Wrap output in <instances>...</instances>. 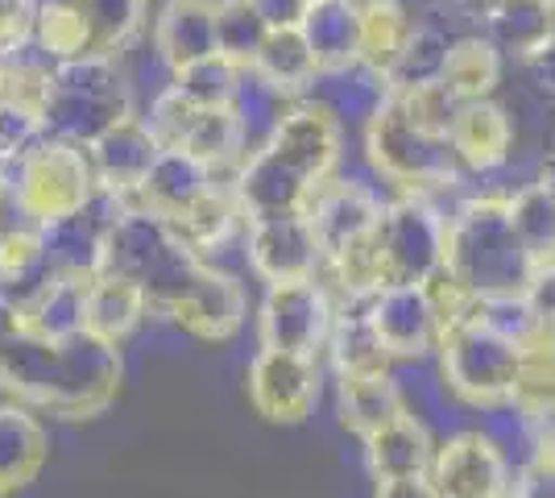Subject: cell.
I'll return each mask as SVG.
<instances>
[{"label": "cell", "mask_w": 555, "mask_h": 498, "mask_svg": "<svg viewBox=\"0 0 555 498\" xmlns=\"http://www.w3.org/2000/svg\"><path fill=\"white\" fill-rule=\"evenodd\" d=\"M443 270L477 299L531 291L539 261L509 220V191H468L456 204L448 216Z\"/></svg>", "instance_id": "cell-1"}, {"label": "cell", "mask_w": 555, "mask_h": 498, "mask_svg": "<svg viewBox=\"0 0 555 498\" xmlns=\"http://www.w3.org/2000/svg\"><path fill=\"white\" fill-rule=\"evenodd\" d=\"M108 270L129 279V283H138L145 291V299H150V311L170 316L186 291L199 283V274L208 270V258L199 250H191L170 220L133 204L113 225Z\"/></svg>", "instance_id": "cell-2"}, {"label": "cell", "mask_w": 555, "mask_h": 498, "mask_svg": "<svg viewBox=\"0 0 555 498\" xmlns=\"http://www.w3.org/2000/svg\"><path fill=\"white\" fill-rule=\"evenodd\" d=\"M42 117H47L50 138L92 145L113 125L138 117L133 84L120 72L113 54H88V59H75V63H59L47 79Z\"/></svg>", "instance_id": "cell-3"}, {"label": "cell", "mask_w": 555, "mask_h": 498, "mask_svg": "<svg viewBox=\"0 0 555 498\" xmlns=\"http://www.w3.org/2000/svg\"><path fill=\"white\" fill-rule=\"evenodd\" d=\"M464 195H468L464 183L448 191L390 195L386 213L373 229L386 283H431L440 274L443 250H448V216L456 213Z\"/></svg>", "instance_id": "cell-4"}, {"label": "cell", "mask_w": 555, "mask_h": 498, "mask_svg": "<svg viewBox=\"0 0 555 498\" xmlns=\"http://www.w3.org/2000/svg\"><path fill=\"white\" fill-rule=\"evenodd\" d=\"M361 145H365V163H370L373 179L386 183L390 195H402V191H448L461 188L468 179L461 163H456V154H452V142L418 129L415 120L402 113L398 100H390L361 129Z\"/></svg>", "instance_id": "cell-5"}, {"label": "cell", "mask_w": 555, "mask_h": 498, "mask_svg": "<svg viewBox=\"0 0 555 498\" xmlns=\"http://www.w3.org/2000/svg\"><path fill=\"white\" fill-rule=\"evenodd\" d=\"M0 166L9 170L13 188L22 191L25 208L34 213L38 225L75 216L100 195V179H95L88 145L63 142V138H50V133L38 145H29L17 163Z\"/></svg>", "instance_id": "cell-6"}, {"label": "cell", "mask_w": 555, "mask_h": 498, "mask_svg": "<svg viewBox=\"0 0 555 498\" xmlns=\"http://www.w3.org/2000/svg\"><path fill=\"white\" fill-rule=\"evenodd\" d=\"M518 361H522V345L489 332L477 320H464L456 329H448L440 336V349H436V366H440L443 382L452 386V395L464 407H477V411L514 399Z\"/></svg>", "instance_id": "cell-7"}, {"label": "cell", "mask_w": 555, "mask_h": 498, "mask_svg": "<svg viewBox=\"0 0 555 498\" xmlns=\"http://www.w3.org/2000/svg\"><path fill=\"white\" fill-rule=\"evenodd\" d=\"M120 345L95 332H75L67 341H54V370L42 407L63 420H92L116 399L120 391Z\"/></svg>", "instance_id": "cell-8"}, {"label": "cell", "mask_w": 555, "mask_h": 498, "mask_svg": "<svg viewBox=\"0 0 555 498\" xmlns=\"http://www.w3.org/2000/svg\"><path fill=\"white\" fill-rule=\"evenodd\" d=\"M336 320V295L324 279H299V283H270L261 311H257V341L261 349H286V354L320 357Z\"/></svg>", "instance_id": "cell-9"}, {"label": "cell", "mask_w": 555, "mask_h": 498, "mask_svg": "<svg viewBox=\"0 0 555 498\" xmlns=\"http://www.w3.org/2000/svg\"><path fill=\"white\" fill-rule=\"evenodd\" d=\"M133 204L125 195L100 188L88 208H79L75 216L63 220H50L42 225V250H47L54 274H67V279H100L108 270V238H113V225L129 213Z\"/></svg>", "instance_id": "cell-10"}, {"label": "cell", "mask_w": 555, "mask_h": 498, "mask_svg": "<svg viewBox=\"0 0 555 498\" xmlns=\"http://www.w3.org/2000/svg\"><path fill=\"white\" fill-rule=\"evenodd\" d=\"M245 258L254 266L257 279L266 283H299V279H320L324 274V245L315 238L307 213L266 216V220H245Z\"/></svg>", "instance_id": "cell-11"}, {"label": "cell", "mask_w": 555, "mask_h": 498, "mask_svg": "<svg viewBox=\"0 0 555 498\" xmlns=\"http://www.w3.org/2000/svg\"><path fill=\"white\" fill-rule=\"evenodd\" d=\"M320 357L286 354V349H261L249 361V404L270 424H302L311 407L320 404Z\"/></svg>", "instance_id": "cell-12"}, {"label": "cell", "mask_w": 555, "mask_h": 498, "mask_svg": "<svg viewBox=\"0 0 555 498\" xmlns=\"http://www.w3.org/2000/svg\"><path fill=\"white\" fill-rule=\"evenodd\" d=\"M370 316L393 361L436 357L440 349L443 324L427 283H386L370 299Z\"/></svg>", "instance_id": "cell-13"}, {"label": "cell", "mask_w": 555, "mask_h": 498, "mask_svg": "<svg viewBox=\"0 0 555 498\" xmlns=\"http://www.w3.org/2000/svg\"><path fill=\"white\" fill-rule=\"evenodd\" d=\"M427 477L436 482L440 498H502L509 495L514 470L477 427H456L440 436Z\"/></svg>", "instance_id": "cell-14"}, {"label": "cell", "mask_w": 555, "mask_h": 498, "mask_svg": "<svg viewBox=\"0 0 555 498\" xmlns=\"http://www.w3.org/2000/svg\"><path fill=\"white\" fill-rule=\"evenodd\" d=\"M386 204H390V195H382L373 183L345 179V175L324 179L311 195V204H307V220H311L315 238L324 245V258L340 254L352 241L370 238L382 213H386Z\"/></svg>", "instance_id": "cell-15"}, {"label": "cell", "mask_w": 555, "mask_h": 498, "mask_svg": "<svg viewBox=\"0 0 555 498\" xmlns=\"http://www.w3.org/2000/svg\"><path fill=\"white\" fill-rule=\"evenodd\" d=\"M270 150H274L282 163H291L299 175H307L315 188L332 179L340 170V158H345V125L332 117L327 108H320L315 100H295L291 113L282 117V125L270 138Z\"/></svg>", "instance_id": "cell-16"}, {"label": "cell", "mask_w": 555, "mask_h": 498, "mask_svg": "<svg viewBox=\"0 0 555 498\" xmlns=\"http://www.w3.org/2000/svg\"><path fill=\"white\" fill-rule=\"evenodd\" d=\"M452 154L468 179H489L498 170H506L514 163L518 150V117L514 108L493 100H468L461 108V117L448 133Z\"/></svg>", "instance_id": "cell-17"}, {"label": "cell", "mask_w": 555, "mask_h": 498, "mask_svg": "<svg viewBox=\"0 0 555 498\" xmlns=\"http://www.w3.org/2000/svg\"><path fill=\"white\" fill-rule=\"evenodd\" d=\"M232 195H236L245 220H266V216L307 213L315 183L291 163H282L270 145H261L241 163L236 179H232Z\"/></svg>", "instance_id": "cell-18"}, {"label": "cell", "mask_w": 555, "mask_h": 498, "mask_svg": "<svg viewBox=\"0 0 555 498\" xmlns=\"http://www.w3.org/2000/svg\"><path fill=\"white\" fill-rule=\"evenodd\" d=\"M88 154H92L100 188L113 191V195H125V200L133 204V195H138L141 183L150 179L154 163L163 158V145H158V138L150 133V125H145L138 113V117L113 125L104 138H95V142L88 145Z\"/></svg>", "instance_id": "cell-19"}, {"label": "cell", "mask_w": 555, "mask_h": 498, "mask_svg": "<svg viewBox=\"0 0 555 498\" xmlns=\"http://www.w3.org/2000/svg\"><path fill=\"white\" fill-rule=\"evenodd\" d=\"M302 100H315L320 108H327L340 125L365 129L386 104L393 100L390 75L373 72L370 63H345V67H320V75L311 79V88Z\"/></svg>", "instance_id": "cell-20"}, {"label": "cell", "mask_w": 555, "mask_h": 498, "mask_svg": "<svg viewBox=\"0 0 555 498\" xmlns=\"http://www.w3.org/2000/svg\"><path fill=\"white\" fill-rule=\"evenodd\" d=\"M245 316H249V299H245V286L236 283L232 274L224 270H216L208 261V270L199 274V283L186 291L183 299H179V308L170 311V320L186 329L191 336H199V341H232L241 324H245Z\"/></svg>", "instance_id": "cell-21"}, {"label": "cell", "mask_w": 555, "mask_h": 498, "mask_svg": "<svg viewBox=\"0 0 555 498\" xmlns=\"http://www.w3.org/2000/svg\"><path fill=\"white\" fill-rule=\"evenodd\" d=\"M216 188H232V183H224L211 166H204L199 158H191L186 150H163V158L154 163L150 179H145L141 191L133 195V204L175 225L179 216L191 213V208H195L204 195H211Z\"/></svg>", "instance_id": "cell-22"}, {"label": "cell", "mask_w": 555, "mask_h": 498, "mask_svg": "<svg viewBox=\"0 0 555 498\" xmlns=\"http://www.w3.org/2000/svg\"><path fill=\"white\" fill-rule=\"evenodd\" d=\"M154 54L166 72H179L186 63H199L208 54H220L216 34V0H166L154 13Z\"/></svg>", "instance_id": "cell-23"}, {"label": "cell", "mask_w": 555, "mask_h": 498, "mask_svg": "<svg viewBox=\"0 0 555 498\" xmlns=\"http://www.w3.org/2000/svg\"><path fill=\"white\" fill-rule=\"evenodd\" d=\"M361 445H365V465H370L373 482H393V477L431 474L440 436L406 411V416L390 420L386 427H377L373 436H365Z\"/></svg>", "instance_id": "cell-24"}, {"label": "cell", "mask_w": 555, "mask_h": 498, "mask_svg": "<svg viewBox=\"0 0 555 498\" xmlns=\"http://www.w3.org/2000/svg\"><path fill=\"white\" fill-rule=\"evenodd\" d=\"M327 357L336 374H382L393 370L390 349L382 345V336L373 329L370 299H336V320L327 336Z\"/></svg>", "instance_id": "cell-25"}, {"label": "cell", "mask_w": 555, "mask_h": 498, "mask_svg": "<svg viewBox=\"0 0 555 498\" xmlns=\"http://www.w3.org/2000/svg\"><path fill=\"white\" fill-rule=\"evenodd\" d=\"M336 411H340V424L357 440H365L377 427L406 416V399H402V386L393 379V370H382V374H336Z\"/></svg>", "instance_id": "cell-26"}, {"label": "cell", "mask_w": 555, "mask_h": 498, "mask_svg": "<svg viewBox=\"0 0 555 498\" xmlns=\"http://www.w3.org/2000/svg\"><path fill=\"white\" fill-rule=\"evenodd\" d=\"M361 22L365 0H311L299 29L320 67H345L361 59Z\"/></svg>", "instance_id": "cell-27"}, {"label": "cell", "mask_w": 555, "mask_h": 498, "mask_svg": "<svg viewBox=\"0 0 555 498\" xmlns=\"http://www.w3.org/2000/svg\"><path fill=\"white\" fill-rule=\"evenodd\" d=\"M50 440L42 420L25 404H0V486L22 490L42 474Z\"/></svg>", "instance_id": "cell-28"}, {"label": "cell", "mask_w": 555, "mask_h": 498, "mask_svg": "<svg viewBox=\"0 0 555 498\" xmlns=\"http://www.w3.org/2000/svg\"><path fill=\"white\" fill-rule=\"evenodd\" d=\"M481 34L506 54V63H522L552 42V0H498L481 17Z\"/></svg>", "instance_id": "cell-29"}, {"label": "cell", "mask_w": 555, "mask_h": 498, "mask_svg": "<svg viewBox=\"0 0 555 498\" xmlns=\"http://www.w3.org/2000/svg\"><path fill=\"white\" fill-rule=\"evenodd\" d=\"M150 316V299L138 283L120 279L113 270H104L100 279L88 283V332L104 341H125L141 329V320Z\"/></svg>", "instance_id": "cell-30"}, {"label": "cell", "mask_w": 555, "mask_h": 498, "mask_svg": "<svg viewBox=\"0 0 555 498\" xmlns=\"http://www.w3.org/2000/svg\"><path fill=\"white\" fill-rule=\"evenodd\" d=\"M502 79H506V54L493 47L481 29L452 42L443 84L461 95L464 104L468 100H493L498 88H502Z\"/></svg>", "instance_id": "cell-31"}, {"label": "cell", "mask_w": 555, "mask_h": 498, "mask_svg": "<svg viewBox=\"0 0 555 498\" xmlns=\"http://www.w3.org/2000/svg\"><path fill=\"white\" fill-rule=\"evenodd\" d=\"M291 104H295V95L282 92V88L270 84L261 72H254V67L241 72V84H236V95H232V113H236L241 129H245L249 154L274 138V129L282 125V117L291 113Z\"/></svg>", "instance_id": "cell-32"}, {"label": "cell", "mask_w": 555, "mask_h": 498, "mask_svg": "<svg viewBox=\"0 0 555 498\" xmlns=\"http://www.w3.org/2000/svg\"><path fill=\"white\" fill-rule=\"evenodd\" d=\"M25 329L47 341H67L88 329V279H50L47 291L25 308Z\"/></svg>", "instance_id": "cell-33"}, {"label": "cell", "mask_w": 555, "mask_h": 498, "mask_svg": "<svg viewBox=\"0 0 555 498\" xmlns=\"http://www.w3.org/2000/svg\"><path fill=\"white\" fill-rule=\"evenodd\" d=\"M29 34L54 63H75V59L95 54L92 29H88L79 0H34V29Z\"/></svg>", "instance_id": "cell-34"}, {"label": "cell", "mask_w": 555, "mask_h": 498, "mask_svg": "<svg viewBox=\"0 0 555 498\" xmlns=\"http://www.w3.org/2000/svg\"><path fill=\"white\" fill-rule=\"evenodd\" d=\"M254 72H261L270 84H278L282 92H291L295 100H302L307 88H311V79L320 75V59L311 54L299 25H291V29H270L266 47H261V54L254 59Z\"/></svg>", "instance_id": "cell-35"}, {"label": "cell", "mask_w": 555, "mask_h": 498, "mask_svg": "<svg viewBox=\"0 0 555 498\" xmlns=\"http://www.w3.org/2000/svg\"><path fill=\"white\" fill-rule=\"evenodd\" d=\"M509 220L518 229L522 245L531 250V258L539 266H552L555 261V191L531 175L527 183L509 191Z\"/></svg>", "instance_id": "cell-36"}, {"label": "cell", "mask_w": 555, "mask_h": 498, "mask_svg": "<svg viewBox=\"0 0 555 498\" xmlns=\"http://www.w3.org/2000/svg\"><path fill=\"white\" fill-rule=\"evenodd\" d=\"M411 366V374H398L393 370V379L402 386V399H406V411L423 420V424L431 427L436 436H448V432H456V395H452V386L443 382L440 366L431 361L427 366V357H418V361H406Z\"/></svg>", "instance_id": "cell-37"}, {"label": "cell", "mask_w": 555, "mask_h": 498, "mask_svg": "<svg viewBox=\"0 0 555 498\" xmlns=\"http://www.w3.org/2000/svg\"><path fill=\"white\" fill-rule=\"evenodd\" d=\"M415 22L398 0H365V22H361V63L373 72L390 75L402 47L411 42Z\"/></svg>", "instance_id": "cell-38"}, {"label": "cell", "mask_w": 555, "mask_h": 498, "mask_svg": "<svg viewBox=\"0 0 555 498\" xmlns=\"http://www.w3.org/2000/svg\"><path fill=\"white\" fill-rule=\"evenodd\" d=\"M241 63H232L229 54H208L199 63H186L179 72H170V88L183 92L199 108H232V95L241 84Z\"/></svg>", "instance_id": "cell-39"}, {"label": "cell", "mask_w": 555, "mask_h": 498, "mask_svg": "<svg viewBox=\"0 0 555 498\" xmlns=\"http://www.w3.org/2000/svg\"><path fill=\"white\" fill-rule=\"evenodd\" d=\"M88 29H92V47L95 54H120V50L133 47V38L145 25L150 13V0H79Z\"/></svg>", "instance_id": "cell-40"}, {"label": "cell", "mask_w": 555, "mask_h": 498, "mask_svg": "<svg viewBox=\"0 0 555 498\" xmlns=\"http://www.w3.org/2000/svg\"><path fill=\"white\" fill-rule=\"evenodd\" d=\"M477 432H481L489 445L506 457V465L514 470V474H518V470L534 457V416L527 411V407L514 404V399L481 407Z\"/></svg>", "instance_id": "cell-41"}, {"label": "cell", "mask_w": 555, "mask_h": 498, "mask_svg": "<svg viewBox=\"0 0 555 498\" xmlns=\"http://www.w3.org/2000/svg\"><path fill=\"white\" fill-rule=\"evenodd\" d=\"M216 34H220V54H229L241 67H254V59L270 38V22L257 13L254 0H216Z\"/></svg>", "instance_id": "cell-42"}, {"label": "cell", "mask_w": 555, "mask_h": 498, "mask_svg": "<svg viewBox=\"0 0 555 498\" xmlns=\"http://www.w3.org/2000/svg\"><path fill=\"white\" fill-rule=\"evenodd\" d=\"M448 54H452V38L431 29V25H415L411 42L402 47L398 63L390 72V88L393 92H406V88H418V84H436L448 72Z\"/></svg>", "instance_id": "cell-43"}, {"label": "cell", "mask_w": 555, "mask_h": 498, "mask_svg": "<svg viewBox=\"0 0 555 498\" xmlns=\"http://www.w3.org/2000/svg\"><path fill=\"white\" fill-rule=\"evenodd\" d=\"M393 100L402 104V113L415 120L418 129H427V133H436V138H448L452 133V125L461 117L464 100L443 79L436 84H418V88H406V92H393Z\"/></svg>", "instance_id": "cell-44"}, {"label": "cell", "mask_w": 555, "mask_h": 498, "mask_svg": "<svg viewBox=\"0 0 555 498\" xmlns=\"http://www.w3.org/2000/svg\"><path fill=\"white\" fill-rule=\"evenodd\" d=\"M473 320L486 324L489 332L514 341V345H522V349L539 341V320H534V308L527 295H486V299H477Z\"/></svg>", "instance_id": "cell-45"}, {"label": "cell", "mask_w": 555, "mask_h": 498, "mask_svg": "<svg viewBox=\"0 0 555 498\" xmlns=\"http://www.w3.org/2000/svg\"><path fill=\"white\" fill-rule=\"evenodd\" d=\"M514 404L527 411H543L555 404V345L534 341L522 349L518 382H514Z\"/></svg>", "instance_id": "cell-46"}, {"label": "cell", "mask_w": 555, "mask_h": 498, "mask_svg": "<svg viewBox=\"0 0 555 498\" xmlns=\"http://www.w3.org/2000/svg\"><path fill=\"white\" fill-rule=\"evenodd\" d=\"M195 117H199V104H191V100H186L183 92H175L170 84H166L163 92L150 100V108L141 113V120L150 125V133L158 138L163 150H183Z\"/></svg>", "instance_id": "cell-47"}, {"label": "cell", "mask_w": 555, "mask_h": 498, "mask_svg": "<svg viewBox=\"0 0 555 498\" xmlns=\"http://www.w3.org/2000/svg\"><path fill=\"white\" fill-rule=\"evenodd\" d=\"M518 75H522V92L539 100L543 108H555V38L543 42V47L527 54L522 63H514Z\"/></svg>", "instance_id": "cell-48"}, {"label": "cell", "mask_w": 555, "mask_h": 498, "mask_svg": "<svg viewBox=\"0 0 555 498\" xmlns=\"http://www.w3.org/2000/svg\"><path fill=\"white\" fill-rule=\"evenodd\" d=\"M527 299H531L534 320H539V341L555 345V261L552 266H539Z\"/></svg>", "instance_id": "cell-49"}, {"label": "cell", "mask_w": 555, "mask_h": 498, "mask_svg": "<svg viewBox=\"0 0 555 498\" xmlns=\"http://www.w3.org/2000/svg\"><path fill=\"white\" fill-rule=\"evenodd\" d=\"M509 490H514L518 498H555V457L534 452L531 461L514 474Z\"/></svg>", "instance_id": "cell-50"}, {"label": "cell", "mask_w": 555, "mask_h": 498, "mask_svg": "<svg viewBox=\"0 0 555 498\" xmlns=\"http://www.w3.org/2000/svg\"><path fill=\"white\" fill-rule=\"evenodd\" d=\"M373 498H440L431 477H393V482H377Z\"/></svg>", "instance_id": "cell-51"}, {"label": "cell", "mask_w": 555, "mask_h": 498, "mask_svg": "<svg viewBox=\"0 0 555 498\" xmlns=\"http://www.w3.org/2000/svg\"><path fill=\"white\" fill-rule=\"evenodd\" d=\"M257 13L270 22V29H291V25L302 22L307 13V0H254Z\"/></svg>", "instance_id": "cell-52"}, {"label": "cell", "mask_w": 555, "mask_h": 498, "mask_svg": "<svg viewBox=\"0 0 555 498\" xmlns=\"http://www.w3.org/2000/svg\"><path fill=\"white\" fill-rule=\"evenodd\" d=\"M22 332H25V311L17 308L13 299H4V295H0V354H4Z\"/></svg>", "instance_id": "cell-53"}, {"label": "cell", "mask_w": 555, "mask_h": 498, "mask_svg": "<svg viewBox=\"0 0 555 498\" xmlns=\"http://www.w3.org/2000/svg\"><path fill=\"white\" fill-rule=\"evenodd\" d=\"M534 175L555 191V133L543 142V154H539V170H534Z\"/></svg>", "instance_id": "cell-54"}, {"label": "cell", "mask_w": 555, "mask_h": 498, "mask_svg": "<svg viewBox=\"0 0 555 498\" xmlns=\"http://www.w3.org/2000/svg\"><path fill=\"white\" fill-rule=\"evenodd\" d=\"M464 4H468V9L477 13V17H486V13L493 9V4H498V0H464Z\"/></svg>", "instance_id": "cell-55"}, {"label": "cell", "mask_w": 555, "mask_h": 498, "mask_svg": "<svg viewBox=\"0 0 555 498\" xmlns=\"http://www.w3.org/2000/svg\"><path fill=\"white\" fill-rule=\"evenodd\" d=\"M552 38H555V0H552Z\"/></svg>", "instance_id": "cell-56"}, {"label": "cell", "mask_w": 555, "mask_h": 498, "mask_svg": "<svg viewBox=\"0 0 555 498\" xmlns=\"http://www.w3.org/2000/svg\"><path fill=\"white\" fill-rule=\"evenodd\" d=\"M502 498H518V495H514V490H509V495H502Z\"/></svg>", "instance_id": "cell-57"}, {"label": "cell", "mask_w": 555, "mask_h": 498, "mask_svg": "<svg viewBox=\"0 0 555 498\" xmlns=\"http://www.w3.org/2000/svg\"><path fill=\"white\" fill-rule=\"evenodd\" d=\"M4 495H9V490H4V486H0V498H4Z\"/></svg>", "instance_id": "cell-58"}, {"label": "cell", "mask_w": 555, "mask_h": 498, "mask_svg": "<svg viewBox=\"0 0 555 498\" xmlns=\"http://www.w3.org/2000/svg\"><path fill=\"white\" fill-rule=\"evenodd\" d=\"M307 4H311V0H307Z\"/></svg>", "instance_id": "cell-59"}]
</instances>
